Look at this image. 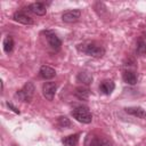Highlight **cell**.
<instances>
[{
  "instance_id": "obj_1",
  "label": "cell",
  "mask_w": 146,
  "mask_h": 146,
  "mask_svg": "<svg viewBox=\"0 0 146 146\" xmlns=\"http://www.w3.org/2000/svg\"><path fill=\"white\" fill-rule=\"evenodd\" d=\"M72 116L76 121L86 123V124H88V123H90L92 121V114L89 111V108L86 107V106H78V107H75L72 111Z\"/></svg>"
},
{
  "instance_id": "obj_2",
  "label": "cell",
  "mask_w": 146,
  "mask_h": 146,
  "mask_svg": "<svg viewBox=\"0 0 146 146\" xmlns=\"http://www.w3.org/2000/svg\"><path fill=\"white\" fill-rule=\"evenodd\" d=\"M34 84L32 82H26L23 88L21 90H18L16 94H15V97L18 98L19 100L22 102H31L32 98H33V95H34Z\"/></svg>"
},
{
  "instance_id": "obj_3",
  "label": "cell",
  "mask_w": 146,
  "mask_h": 146,
  "mask_svg": "<svg viewBox=\"0 0 146 146\" xmlns=\"http://www.w3.org/2000/svg\"><path fill=\"white\" fill-rule=\"evenodd\" d=\"M81 50L83 52H86L87 55H89L91 57H95V58H100L105 54L104 47H102L100 44H97L95 42H89L87 44H83V47L81 48Z\"/></svg>"
},
{
  "instance_id": "obj_4",
  "label": "cell",
  "mask_w": 146,
  "mask_h": 146,
  "mask_svg": "<svg viewBox=\"0 0 146 146\" xmlns=\"http://www.w3.org/2000/svg\"><path fill=\"white\" fill-rule=\"evenodd\" d=\"M84 146H112V144L106 138L97 137L94 135H88L84 140Z\"/></svg>"
},
{
  "instance_id": "obj_5",
  "label": "cell",
  "mask_w": 146,
  "mask_h": 146,
  "mask_svg": "<svg viewBox=\"0 0 146 146\" xmlns=\"http://www.w3.org/2000/svg\"><path fill=\"white\" fill-rule=\"evenodd\" d=\"M56 91H57V83L55 82H46L43 86H42V94H43V97L48 100H52L55 95H56Z\"/></svg>"
},
{
  "instance_id": "obj_6",
  "label": "cell",
  "mask_w": 146,
  "mask_h": 146,
  "mask_svg": "<svg viewBox=\"0 0 146 146\" xmlns=\"http://www.w3.org/2000/svg\"><path fill=\"white\" fill-rule=\"evenodd\" d=\"M81 16L80 9H72V10H66L62 15V19L65 23H74L76 22Z\"/></svg>"
},
{
  "instance_id": "obj_7",
  "label": "cell",
  "mask_w": 146,
  "mask_h": 146,
  "mask_svg": "<svg viewBox=\"0 0 146 146\" xmlns=\"http://www.w3.org/2000/svg\"><path fill=\"white\" fill-rule=\"evenodd\" d=\"M46 38H47V41L49 43V46L55 49V50H58L62 46V40L54 33V32H50V31H47L46 32Z\"/></svg>"
},
{
  "instance_id": "obj_8",
  "label": "cell",
  "mask_w": 146,
  "mask_h": 146,
  "mask_svg": "<svg viewBox=\"0 0 146 146\" xmlns=\"http://www.w3.org/2000/svg\"><path fill=\"white\" fill-rule=\"evenodd\" d=\"M13 18H14L15 22H18V23H22V24H25V25H32L34 23L32 17L29 16L27 14L23 13V11H16L13 15Z\"/></svg>"
},
{
  "instance_id": "obj_9",
  "label": "cell",
  "mask_w": 146,
  "mask_h": 146,
  "mask_svg": "<svg viewBox=\"0 0 146 146\" xmlns=\"http://www.w3.org/2000/svg\"><path fill=\"white\" fill-rule=\"evenodd\" d=\"M29 10L38 16H43L47 13V8L43 2H33L29 6Z\"/></svg>"
},
{
  "instance_id": "obj_10",
  "label": "cell",
  "mask_w": 146,
  "mask_h": 146,
  "mask_svg": "<svg viewBox=\"0 0 146 146\" xmlns=\"http://www.w3.org/2000/svg\"><path fill=\"white\" fill-rule=\"evenodd\" d=\"M114 88H115V84L112 80H104L99 84V91L104 95H107V96L113 92Z\"/></svg>"
},
{
  "instance_id": "obj_11",
  "label": "cell",
  "mask_w": 146,
  "mask_h": 146,
  "mask_svg": "<svg viewBox=\"0 0 146 146\" xmlns=\"http://www.w3.org/2000/svg\"><path fill=\"white\" fill-rule=\"evenodd\" d=\"M39 73H40V76H41L42 79H44V80H50V79H52V78L56 76V71H55V68H52V67H50V66H48V65L41 66Z\"/></svg>"
},
{
  "instance_id": "obj_12",
  "label": "cell",
  "mask_w": 146,
  "mask_h": 146,
  "mask_svg": "<svg viewBox=\"0 0 146 146\" xmlns=\"http://www.w3.org/2000/svg\"><path fill=\"white\" fill-rule=\"evenodd\" d=\"M122 78H123V81H124L125 83L130 84V86L136 84V83H137V80H138L137 74H136L133 71H129V70H127V71L123 72Z\"/></svg>"
},
{
  "instance_id": "obj_13",
  "label": "cell",
  "mask_w": 146,
  "mask_h": 146,
  "mask_svg": "<svg viewBox=\"0 0 146 146\" xmlns=\"http://www.w3.org/2000/svg\"><path fill=\"white\" fill-rule=\"evenodd\" d=\"M125 112L128 114H131L136 117L139 119H146V112L139 106H133V107H125Z\"/></svg>"
},
{
  "instance_id": "obj_14",
  "label": "cell",
  "mask_w": 146,
  "mask_h": 146,
  "mask_svg": "<svg viewBox=\"0 0 146 146\" xmlns=\"http://www.w3.org/2000/svg\"><path fill=\"white\" fill-rule=\"evenodd\" d=\"M92 80H94L92 75L89 72H86V71H82L76 75V81L82 83V84H86V86H89L92 82Z\"/></svg>"
},
{
  "instance_id": "obj_15",
  "label": "cell",
  "mask_w": 146,
  "mask_h": 146,
  "mask_svg": "<svg viewBox=\"0 0 146 146\" xmlns=\"http://www.w3.org/2000/svg\"><path fill=\"white\" fill-rule=\"evenodd\" d=\"M62 143L64 144V146H76L79 143V133L70 135V136L63 138Z\"/></svg>"
},
{
  "instance_id": "obj_16",
  "label": "cell",
  "mask_w": 146,
  "mask_h": 146,
  "mask_svg": "<svg viewBox=\"0 0 146 146\" xmlns=\"http://www.w3.org/2000/svg\"><path fill=\"white\" fill-rule=\"evenodd\" d=\"M74 95L81 100H87L89 97V89L87 87H78L74 91Z\"/></svg>"
},
{
  "instance_id": "obj_17",
  "label": "cell",
  "mask_w": 146,
  "mask_h": 146,
  "mask_svg": "<svg viewBox=\"0 0 146 146\" xmlns=\"http://www.w3.org/2000/svg\"><path fill=\"white\" fill-rule=\"evenodd\" d=\"M136 54L138 56H144L146 55V42L143 39H139L137 41V46H136Z\"/></svg>"
},
{
  "instance_id": "obj_18",
  "label": "cell",
  "mask_w": 146,
  "mask_h": 146,
  "mask_svg": "<svg viewBox=\"0 0 146 146\" xmlns=\"http://www.w3.org/2000/svg\"><path fill=\"white\" fill-rule=\"evenodd\" d=\"M3 50H5V52H7V54H9L11 50H13V48H14V40H13V38L11 36H6L5 39H3Z\"/></svg>"
},
{
  "instance_id": "obj_19",
  "label": "cell",
  "mask_w": 146,
  "mask_h": 146,
  "mask_svg": "<svg viewBox=\"0 0 146 146\" xmlns=\"http://www.w3.org/2000/svg\"><path fill=\"white\" fill-rule=\"evenodd\" d=\"M58 124L62 128H66V127L71 125V122H70V120L66 116H60V117H58Z\"/></svg>"
},
{
  "instance_id": "obj_20",
  "label": "cell",
  "mask_w": 146,
  "mask_h": 146,
  "mask_svg": "<svg viewBox=\"0 0 146 146\" xmlns=\"http://www.w3.org/2000/svg\"><path fill=\"white\" fill-rule=\"evenodd\" d=\"M7 106H8V107H9V108H10L13 112H15L16 114H19V111H18V110H17L15 106H13V104H10V103H7Z\"/></svg>"
}]
</instances>
